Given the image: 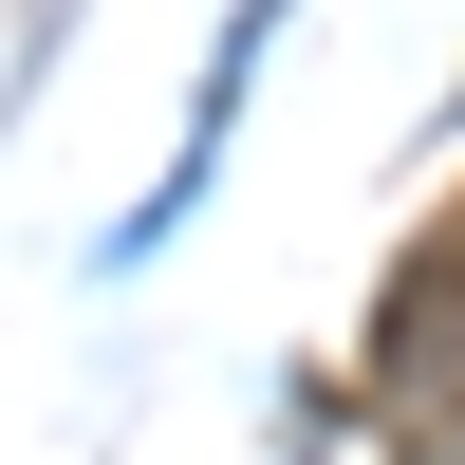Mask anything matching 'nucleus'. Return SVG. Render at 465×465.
Wrapping results in <instances>:
<instances>
[{
	"mask_svg": "<svg viewBox=\"0 0 465 465\" xmlns=\"http://www.w3.org/2000/svg\"><path fill=\"white\" fill-rule=\"evenodd\" d=\"M261 37H280V19H223V37H205V94H186V149H168V186H149V205L112 223L94 261H149V242H168V223L223 186V131H242V94H261Z\"/></svg>",
	"mask_w": 465,
	"mask_h": 465,
	"instance_id": "nucleus-1",
	"label": "nucleus"
}]
</instances>
